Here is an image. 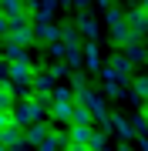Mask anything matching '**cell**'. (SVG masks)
Returning <instances> with one entry per match:
<instances>
[{
    "mask_svg": "<svg viewBox=\"0 0 148 151\" xmlns=\"http://www.w3.org/2000/svg\"><path fill=\"white\" fill-rule=\"evenodd\" d=\"M10 114H14V124H17V128H27V124L44 121V111L34 104V97H30V94H27V97H20V101H14Z\"/></svg>",
    "mask_w": 148,
    "mask_h": 151,
    "instance_id": "cell-1",
    "label": "cell"
},
{
    "mask_svg": "<svg viewBox=\"0 0 148 151\" xmlns=\"http://www.w3.org/2000/svg\"><path fill=\"white\" fill-rule=\"evenodd\" d=\"M71 101H74V104H81V108L88 111L94 121H108V108H104V97H101L98 91H91V87H84V91H74Z\"/></svg>",
    "mask_w": 148,
    "mask_h": 151,
    "instance_id": "cell-2",
    "label": "cell"
},
{
    "mask_svg": "<svg viewBox=\"0 0 148 151\" xmlns=\"http://www.w3.org/2000/svg\"><path fill=\"white\" fill-rule=\"evenodd\" d=\"M104 20H108V27H111V37H115L118 44L131 40V30H128V24H125V14H121L118 7H108V10H104Z\"/></svg>",
    "mask_w": 148,
    "mask_h": 151,
    "instance_id": "cell-3",
    "label": "cell"
},
{
    "mask_svg": "<svg viewBox=\"0 0 148 151\" xmlns=\"http://www.w3.org/2000/svg\"><path fill=\"white\" fill-rule=\"evenodd\" d=\"M20 134H24V145L37 148L40 141H44V138L51 134V124H44V121H37V124H27V128H20Z\"/></svg>",
    "mask_w": 148,
    "mask_h": 151,
    "instance_id": "cell-4",
    "label": "cell"
},
{
    "mask_svg": "<svg viewBox=\"0 0 148 151\" xmlns=\"http://www.w3.org/2000/svg\"><path fill=\"white\" fill-rule=\"evenodd\" d=\"M125 24H128V30H131V37H142L145 27H148V10L145 7H135V10L125 17Z\"/></svg>",
    "mask_w": 148,
    "mask_h": 151,
    "instance_id": "cell-5",
    "label": "cell"
},
{
    "mask_svg": "<svg viewBox=\"0 0 148 151\" xmlns=\"http://www.w3.org/2000/svg\"><path fill=\"white\" fill-rule=\"evenodd\" d=\"M30 30H34V40H44V44L57 40V24L51 20H30Z\"/></svg>",
    "mask_w": 148,
    "mask_h": 151,
    "instance_id": "cell-6",
    "label": "cell"
},
{
    "mask_svg": "<svg viewBox=\"0 0 148 151\" xmlns=\"http://www.w3.org/2000/svg\"><path fill=\"white\" fill-rule=\"evenodd\" d=\"M4 40L17 44V47H30V44H34V30H30V24H27V27H7V37Z\"/></svg>",
    "mask_w": 148,
    "mask_h": 151,
    "instance_id": "cell-7",
    "label": "cell"
},
{
    "mask_svg": "<svg viewBox=\"0 0 148 151\" xmlns=\"http://www.w3.org/2000/svg\"><path fill=\"white\" fill-rule=\"evenodd\" d=\"M64 148H67V138H64V131H54V128H51V134H47L44 141H40V145L34 148V151H64Z\"/></svg>",
    "mask_w": 148,
    "mask_h": 151,
    "instance_id": "cell-8",
    "label": "cell"
},
{
    "mask_svg": "<svg viewBox=\"0 0 148 151\" xmlns=\"http://www.w3.org/2000/svg\"><path fill=\"white\" fill-rule=\"evenodd\" d=\"M54 10H57V0H40L30 7V20H51Z\"/></svg>",
    "mask_w": 148,
    "mask_h": 151,
    "instance_id": "cell-9",
    "label": "cell"
},
{
    "mask_svg": "<svg viewBox=\"0 0 148 151\" xmlns=\"http://www.w3.org/2000/svg\"><path fill=\"white\" fill-rule=\"evenodd\" d=\"M0 57H4L7 64H17V60H27V47H17V44L4 40V47H0Z\"/></svg>",
    "mask_w": 148,
    "mask_h": 151,
    "instance_id": "cell-10",
    "label": "cell"
},
{
    "mask_svg": "<svg viewBox=\"0 0 148 151\" xmlns=\"http://www.w3.org/2000/svg\"><path fill=\"white\" fill-rule=\"evenodd\" d=\"M121 47H125V57L131 60V64H142V60H145V47H142V37H131V40H125Z\"/></svg>",
    "mask_w": 148,
    "mask_h": 151,
    "instance_id": "cell-11",
    "label": "cell"
},
{
    "mask_svg": "<svg viewBox=\"0 0 148 151\" xmlns=\"http://www.w3.org/2000/svg\"><path fill=\"white\" fill-rule=\"evenodd\" d=\"M77 34H84L88 40H98V20L94 17H88V14H81L77 17V27H74Z\"/></svg>",
    "mask_w": 148,
    "mask_h": 151,
    "instance_id": "cell-12",
    "label": "cell"
},
{
    "mask_svg": "<svg viewBox=\"0 0 148 151\" xmlns=\"http://www.w3.org/2000/svg\"><path fill=\"white\" fill-rule=\"evenodd\" d=\"M0 145H4V148H20V145H24V134H20V128H17V124L4 128V131H0Z\"/></svg>",
    "mask_w": 148,
    "mask_h": 151,
    "instance_id": "cell-13",
    "label": "cell"
},
{
    "mask_svg": "<svg viewBox=\"0 0 148 151\" xmlns=\"http://www.w3.org/2000/svg\"><path fill=\"white\" fill-rule=\"evenodd\" d=\"M84 47V64H88V70H101V54H98V44L94 40H88V44H81Z\"/></svg>",
    "mask_w": 148,
    "mask_h": 151,
    "instance_id": "cell-14",
    "label": "cell"
},
{
    "mask_svg": "<svg viewBox=\"0 0 148 151\" xmlns=\"http://www.w3.org/2000/svg\"><path fill=\"white\" fill-rule=\"evenodd\" d=\"M67 124H74V128H91L94 118L81 108V104H71V118H67Z\"/></svg>",
    "mask_w": 148,
    "mask_h": 151,
    "instance_id": "cell-15",
    "label": "cell"
},
{
    "mask_svg": "<svg viewBox=\"0 0 148 151\" xmlns=\"http://www.w3.org/2000/svg\"><path fill=\"white\" fill-rule=\"evenodd\" d=\"M71 104L74 101H54V104H51V118H54L57 124H67V118H71Z\"/></svg>",
    "mask_w": 148,
    "mask_h": 151,
    "instance_id": "cell-16",
    "label": "cell"
},
{
    "mask_svg": "<svg viewBox=\"0 0 148 151\" xmlns=\"http://www.w3.org/2000/svg\"><path fill=\"white\" fill-rule=\"evenodd\" d=\"M30 87H34V91H51V87H54V77H51L47 70H37V67H34V77H30Z\"/></svg>",
    "mask_w": 148,
    "mask_h": 151,
    "instance_id": "cell-17",
    "label": "cell"
},
{
    "mask_svg": "<svg viewBox=\"0 0 148 151\" xmlns=\"http://www.w3.org/2000/svg\"><path fill=\"white\" fill-rule=\"evenodd\" d=\"M14 101H17V94H14L10 81H0V111H10Z\"/></svg>",
    "mask_w": 148,
    "mask_h": 151,
    "instance_id": "cell-18",
    "label": "cell"
},
{
    "mask_svg": "<svg viewBox=\"0 0 148 151\" xmlns=\"http://www.w3.org/2000/svg\"><path fill=\"white\" fill-rule=\"evenodd\" d=\"M145 94H148V77H142V74H138L135 81H131V97H135V101H142Z\"/></svg>",
    "mask_w": 148,
    "mask_h": 151,
    "instance_id": "cell-19",
    "label": "cell"
},
{
    "mask_svg": "<svg viewBox=\"0 0 148 151\" xmlns=\"http://www.w3.org/2000/svg\"><path fill=\"white\" fill-rule=\"evenodd\" d=\"M34 104H37L40 111H51V104H54V97H51V91H34Z\"/></svg>",
    "mask_w": 148,
    "mask_h": 151,
    "instance_id": "cell-20",
    "label": "cell"
},
{
    "mask_svg": "<svg viewBox=\"0 0 148 151\" xmlns=\"http://www.w3.org/2000/svg\"><path fill=\"white\" fill-rule=\"evenodd\" d=\"M67 77H71L74 91H84V87H88V81H84V74H81V70H67ZM74 91H71V94H74Z\"/></svg>",
    "mask_w": 148,
    "mask_h": 151,
    "instance_id": "cell-21",
    "label": "cell"
},
{
    "mask_svg": "<svg viewBox=\"0 0 148 151\" xmlns=\"http://www.w3.org/2000/svg\"><path fill=\"white\" fill-rule=\"evenodd\" d=\"M121 91H125V87H121L118 81H104V94H108L111 101H118V97H121Z\"/></svg>",
    "mask_w": 148,
    "mask_h": 151,
    "instance_id": "cell-22",
    "label": "cell"
},
{
    "mask_svg": "<svg viewBox=\"0 0 148 151\" xmlns=\"http://www.w3.org/2000/svg\"><path fill=\"white\" fill-rule=\"evenodd\" d=\"M131 131H135V138H138V134H145V131H148V121H145V111H142V114H138V118L131 121Z\"/></svg>",
    "mask_w": 148,
    "mask_h": 151,
    "instance_id": "cell-23",
    "label": "cell"
},
{
    "mask_svg": "<svg viewBox=\"0 0 148 151\" xmlns=\"http://www.w3.org/2000/svg\"><path fill=\"white\" fill-rule=\"evenodd\" d=\"M47 74H51V77H64V74H67V64H64V60H57V64H51Z\"/></svg>",
    "mask_w": 148,
    "mask_h": 151,
    "instance_id": "cell-24",
    "label": "cell"
},
{
    "mask_svg": "<svg viewBox=\"0 0 148 151\" xmlns=\"http://www.w3.org/2000/svg\"><path fill=\"white\" fill-rule=\"evenodd\" d=\"M10 124H14V114H10V111H0V131L10 128Z\"/></svg>",
    "mask_w": 148,
    "mask_h": 151,
    "instance_id": "cell-25",
    "label": "cell"
},
{
    "mask_svg": "<svg viewBox=\"0 0 148 151\" xmlns=\"http://www.w3.org/2000/svg\"><path fill=\"white\" fill-rule=\"evenodd\" d=\"M47 47H51V54H54V57H64V44H61V40H54V44H47Z\"/></svg>",
    "mask_w": 148,
    "mask_h": 151,
    "instance_id": "cell-26",
    "label": "cell"
},
{
    "mask_svg": "<svg viewBox=\"0 0 148 151\" xmlns=\"http://www.w3.org/2000/svg\"><path fill=\"white\" fill-rule=\"evenodd\" d=\"M7 27H10V24H7V17L0 14V37H7Z\"/></svg>",
    "mask_w": 148,
    "mask_h": 151,
    "instance_id": "cell-27",
    "label": "cell"
},
{
    "mask_svg": "<svg viewBox=\"0 0 148 151\" xmlns=\"http://www.w3.org/2000/svg\"><path fill=\"white\" fill-rule=\"evenodd\" d=\"M0 81H7V60L0 57Z\"/></svg>",
    "mask_w": 148,
    "mask_h": 151,
    "instance_id": "cell-28",
    "label": "cell"
},
{
    "mask_svg": "<svg viewBox=\"0 0 148 151\" xmlns=\"http://www.w3.org/2000/svg\"><path fill=\"white\" fill-rule=\"evenodd\" d=\"M98 4L104 7V10H108V7H118V0H98Z\"/></svg>",
    "mask_w": 148,
    "mask_h": 151,
    "instance_id": "cell-29",
    "label": "cell"
},
{
    "mask_svg": "<svg viewBox=\"0 0 148 151\" xmlns=\"http://www.w3.org/2000/svg\"><path fill=\"white\" fill-rule=\"evenodd\" d=\"M71 4H77V7H88V4H91V0H71Z\"/></svg>",
    "mask_w": 148,
    "mask_h": 151,
    "instance_id": "cell-30",
    "label": "cell"
},
{
    "mask_svg": "<svg viewBox=\"0 0 148 151\" xmlns=\"http://www.w3.org/2000/svg\"><path fill=\"white\" fill-rule=\"evenodd\" d=\"M57 7H71V0H57Z\"/></svg>",
    "mask_w": 148,
    "mask_h": 151,
    "instance_id": "cell-31",
    "label": "cell"
},
{
    "mask_svg": "<svg viewBox=\"0 0 148 151\" xmlns=\"http://www.w3.org/2000/svg\"><path fill=\"white\" fill-rule=\"evenodd\" d=\"M118 151H135V148H131V145H121V148H118Z\"/></svg>",
    "mask_w": 148,
    "mask_h": 151,
    "instance_id": "cell-32",
    "label": "cell"
},
{
    "mask_svg": "<svg viewBox=\"0 0 148 151\" xmlns=\"http://www.w3.org/2000/svg\"><path fill=\"white\" fill-rule=\"evenodd\" d=\"M0 151H4V145H0Z\"/></svg>",
    "mask_w": 148,
    "mask_h": 151,
    "instance_id": "cell-33",
    "label": "cell"
}]
</instances>
